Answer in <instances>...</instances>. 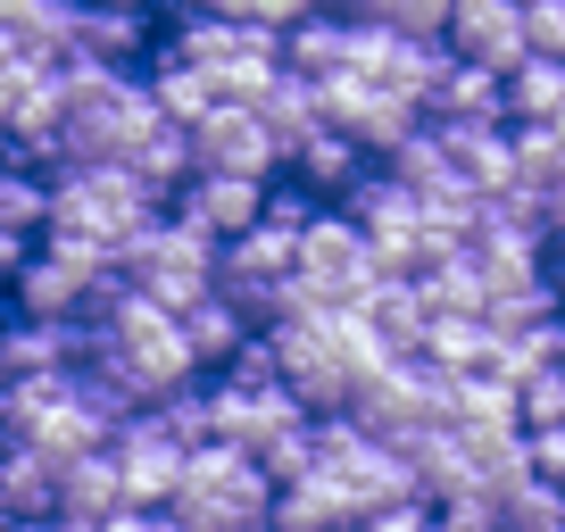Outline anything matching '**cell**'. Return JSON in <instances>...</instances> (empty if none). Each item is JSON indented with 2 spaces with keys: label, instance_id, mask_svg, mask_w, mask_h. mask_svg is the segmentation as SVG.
<instances>
[{
  "label": "cell",
  "instance_id": "6da1fadb",
  "mask_svg": "<svg viewBox=\"0 0 565 532\" xmlns=\"http://www.w3.org/2000/svg\"><path fill=\"white\" fill-rule=\"evenodd\" d=\"M150 216H167V192H159V183H141L125 159H75V167L51 175V233L125 249Z\"/></svg>",
  "mask_w": 565,
  "mask_h": 532
},
{
  "label": "cell",
  "instance_id": "7a4b0ae2",
  "mask_svg": "<svg viewBox=\"0 0 565 532\" xmlns=\"http://www.w3.org/2000/svg\"><path fill=\"white\" fill-rule=\"evenodd\" d=\"M167 51L192 58V67L216 84V100H258V92L275 84V67H282V25L233 18V9H192Z\"/></svg>",
  "mask_w": 565,
  "mask_h": 532
},
{
  "label": "cell",
  "instance_id": "3957f363",
  "mask_svg": "<svg viewBox=\"0 0 565 532\" xmlns=\"http://www.w3.org/2000/svg\"><path fill=\"white\" fill-rule=\"evenodd\" d=\"M175 524L183 532H233V524H258L275 508V475L249 458L242 441H200L183 458V482H175Z\"/></svg>",
  "mask_w": 565,
  "mask_h": 532
},
{
  "label": "cell",
  "instance_id": "277c9868",
  "mask_svg": "<svg viewBox=\"0 0 565 532\" xmlns=\"http://www.w3.org/2000/svg\"><path fill=\"white\" fill-rule=\"evenodd\" d=\"M300 308H366L374 284H383V258H374L366 225L350 209H317L300 233Z\"/></svg>",
  "mask_w": 565,
  "mask_h": 532
},
{
  "label": "cell",
  "instance_id": "5b68a950",
  "mask_svg": "<svg viewBox=\"0 0 565 532\" xmlns=\"http://www.w3.org/2000/svg\"><path fill=\"white\" fill-rule=\"evenodd\" d=\"M117 266H125V284H134L141 300H159V308H192L200 291H216V242L192 233L175 209L150 216V225L117 249Z\"/></svg>",
  "mask_w": 565,
  "mask_h": 532
},
{
  "label": "cell",
  "instance_id": "8992f818",
  "mask_svg": "<svg viewBox=\"0 0 565 532\" xmlns=\"http://www.w3.org/2000/svg\"><path fill=\"white\" fill-rule=\"evenodd\" d=\"M291 275H300V233L266 225V216L216 249V291H225L249 324H275L282 308H300V284H291Z\"/></svg>",
  "mask_w": 565,
  "mask_h": 532
},
{
  "label": "cell",
  "instance_id": "52a82bcc",
  "mask_svg": "<svg viewBox=\"0 0 565 532\" xmlns=\"http://www.w3.org/2000/svg\"><path fill=\"white\" fill-rule=\"evenodd\" d=\"M308 475L333 482V499H341L350 515H374V508H391V499L416 491V482H407V466H399V449L374 441L358 416H317V466H308Z\"/></svg>",
  "mask_w": 565,
  "mask_h": 532
},
{
  "label": "cell",
  "instance_id": "ba28073f",
  "mask_svg": "<svg viewBox=\"0 0 565 532\" xmlns=\"http://www.w3.org/2000/svg\"><path fill=\"white\" fill-rule=\"evenodd\" d=\"M317 100H324V125H341L358 150H374L383 159L391 142H407L424 125V108L416 100H399V92H383V84H366L358 67H333V75H317Z\"/></svg>",
  "mask_w": 565,
  "mask_h": 532
},
{
  "label": "cell",
  "instance_id": "9c48e42d",
  "mask_svg": "<svg viewBox=\"0 0 565 532\" xmlns=\"http://www.w3.org/2000/svg\"><path fill=\"white\" fill-rule=\"evenodd\" d=\"M108 458H117V482H125V499H134V508H167L192 449H183L175 433L159 425V416L141 408V416H125V425L108 433Z\"/></svg>",
  "mask_w": 565,
  "mask_h": 532
},
{
  "label": "cell",
  "instance_id": "30bf717a",
  "mask_svg": "<svg viewBox=\"0 0 565 532\" xmlns=\"http://www.w3.org/2000/svg\"><path fill=\"white\" fill-rule=\"evenodd\" d=\"M192 167H216V175H258V183H275L282 150H275V134H266V117H258L249 100H216L209 117L192 125Z\"/></svg>",
  "mask_w": 565,
  "mask_h": 532
},
{
  "label": "cell",
  "instance_id": "8fae6325",
  "mask_svg": "<svg viewBox=\"0 0 565 532\" xmlns=\"http://www.w3.org/2000/svg\"><path fill=\"white\" fill-rule=\"evenodd\" d=\"M167 209L225 249L233 233H249V225L266 216V183H258V175H216V167H192V175L175 183V200H167Z\"/></svg>",
  "mask_w": 565,
  "mask_h": 532
},
{
  "label": "cell",
  "instance_id": "7c38bea8",
  "mask_svg": "<svg viewBox=\"0 0 565 532\" xmlns=\"http://www.w3.org/2000/svg\"><path fill=\"white\" fill-rule=\"evenodd\" d=\"M441 42H449L458 58H475V67H499V75H508L515 58L532 51V42H524V0H449Z\"/></svg>",
  "mask_w": 565,
  "mask_h": 532
},
{
  "label": "cell",
  "instance_id": "4fadbf2b",
  "mask_svg": "<svg viewBox=\"0 0 565 532\" xmlns=\"http://www.w3.org/2000/svg\"><path fill=\"white\" fill-rule=\"evenodd\" d=\"M433 134H441L449 167H458L482 200H499L515 183V134L508 125H491V117H433Z\"/></svg>",
  "mask_w": 565,
  "mask_h": 532
},
{
  "label": "cell",
  "instance_id": "5bb4252c",
  "mask_svg": "<svg viewBox=\"0 0 565 532\" xmlns=\"http://www.w3.org/2000/svg\"><path fill=\"white\" fill-rule=\"evenodd\" d=\"M18 515H58V458L9 433L0 441V524H18Z\"/></svg>",
  "mask_w": 565,
  "mask_h": 532
},
{
  "label": "cell",
  "instance_id": "9a60e30c",
  "mask_svg": "<svg viewBox=\"0 0 565 532\" xmlns=\"http://www.w3.org/2000/svg\"><path fill=\"white\" fill-rule=\"evenodd\" d=\"M366 167H374V150H358L350 134H341V125H317V134H308V142L291 150V159H282V175H291V183H308L317 200H350V183L366 175Z\"/></svg>",
  "mask_w": 565,
  "mask_h": 532
},
{
  "label": "cell",
  "instance_id": "2e32d148",
  "mask_svg": "<svg viewBox=\"0 0 565 532\" xmlns=\"http://www.w3.org/2000/svg\"><path fill=\"white\" fill-rule=\"evenodd\" d=\"M350 42H358V18L333 9V0H317V9H300V18L282 25V67L333 75V67H350Z\"/></svg>",
  "mask_w": 565,
  "mask_h": 532
},
{
  "label": "cell",
  "instance_id": "e0dca14e",
  "mask_svg": "<svg viewBox=\"0 0 565 532\" xmlns=\"http://www.w3.org/2000/svg\"><path fill=\"white\" fill-rule=\"evenodd\" d=\"M117 159L134 167L141 183H159V192L175 200V183L192 175V125H175L167 108H150V117H141L134 134H125V150H117Z\"/></svg>",
  "mask_w": 565,
  "mask_h": 532
},
{
  "label": "cell",
  "instance_id": "ac0fdd59",
  "mask_svg": "<svg viewBox=\"0 0 565 532\" xmlns=\"http://www.w3.org/2000/svg\"><path fill=\"white\" fill-rule=\"evenodd\" d=\"M108 508H125V482H117V458L100 449H75V458H58V515H67L75 532H92Z\"/></svg>",
  "mask_w": 565,
  "mask_h": 532
},
{
  "label": "cell",
  "instance_id": "d6986e66",
  "mask_svg": "<svg viewBox=\"0 0 565 532\" xmlns=\"http://www.w3.org/2000/svg\"><path fill=\"white\" fill-rule=\"evenodd\" d=\"M366 324L383 333L391 358H424V324H433V291H424V275H383L366 300Z\"/></svg>",
  "mask_w": 565,
  "mask_h": 532
},
{
  "label": "cell",
  "instance_id": "ffe728a7",
  "mask_svg": "<svg viewBox=\"0 0 565 532\" xmlns=\"http://www.w3.org/2000/svg\"><path fill=\"white\" fill-rule=\"evenodd\" d=\"M84 358V324H58V317H18L0 324V366L9 374H58Z\"/></svg>",
  "mask_w": 565,
  "mask_h": 532
},
{
  "label": "cell",
  "instance_id": "44dd1931",
  "mask_svg": "<svg viewBox=\"0 0 565 532\" xmlns=\"http://www.w3.org/2000/svg\"><path fill=\"white\" fill-rule=\"evenodd\" d=\"M266 117V134H275V150L282 159H291V150L308 142V134H317L324 125V100H317V75H300V67H275V84L258 92V100H249Z\"/></svg>",
  "mask_w": 565,
  "mask_h": 532
},
{
  "label": "cell",
  "instance_id": "7402d4cb",
  "mask_svg": "<svg viewBox=\"0 0 565 532\" xmlns=\"http://www.w3.org/2000/svg\"><path fill=\"white\" fill-rule=\"evenodd\" d=\"M491 350H499L491 317H475V308H433V324H424V366L475 374V366H491Z\"/></svg>",
  "mask_w": 565,
  "mask_h": 532
},
{
  "label": "cell",
  "instance_id": "603a6c76",
  "mask_svg": "<svg viewBox=\"0 0 565 532\" xmlns=\"http://www.w3.org/2000/svg\"><path fill=\"white\" fill-rule=\"evenodd\" d=\"M424 117H491V125H508V75L449 51V67H441V84H433V100H424Z\"/></svg>",
  "mask_w": 565,
  "mask_h": 532
},
{
  "label": "cell",
  "instance_id": "cb8c5ba5",
  "mask_svg": "<svg viewBox=\"0 0 565 532\" xmlns=\"http://www.w3.org/2000/svg\"><path fill=\"white\" fill-rule=\"evenodd\" d=\"M175 317H183V341H192L200 374H216V366H225V358L242 350L249 333H258V324H249L242 308L225 300V291H200V300H192V308H175Z\"/></svg>",
  "mask_w": 565,
  "mask_h": 532
},
{
  "label": "cell",
  "instance_id": "d4e9b609",
  "mask_svg": "<svg viewBox=\"0 0 565 532\" xmlns=\"http://www.w3.org/2000/svg\"><path fill=\"white\" fill-rule=\"evenodd\" d=\"M266 524H275V532H341V524H358V515L333 499V482H324V475H291V482H275Z\"/></svg>",
  "mask_w": 565,
  "mask_h": 532
},
{
  "label": "cell",
  "instance_id": "484cf974",
  "mask_svg": "<svg viewBox=\"0 0 565 532\" xmlns=\"http://www.w3.org/2000/svg\"><path fill=\"white\" fill-rule=\"evenodd\" d=\"M557 108H565V58L524 51L508 67V125H548Z\"/></svg>",
  "mask_w": 565,
  "mask_h": 532
},
{
  "label": "cell",
  "instance_id": "4316f807",
  "mask_svg": "<svg viewBox=\"0 0 565 532\" xmlns=\"http://www.w3.org/2000/svg\"><path fill=\"white\" fill-rule=\"evenodd\" d=\"M0 233H25V242L51 233V175L42 167L0 159Z\"/></svg>",
  "mask_w": 565,
  "mask_h": 532
},
{
  "label": "cell",
  "instance_id": "83f0119b",
  "mask_svg": "<svg viewBox=\"0 0 565 532\" xmlns=\"http://www.w3.org/2000/svg\"><path fill=\"white\" fill-rule=\"evenodd\" d=\"M150 100H159V108H167L175 125H200V117L216 108V84H209V75L192 67V58L159 51V58H150Z\"/></svg>",
  "mask_w": 565,
  "mask_h": 532
},
{
  "label": "cell",
  "instance_id": "f1b7e54d",
  "mask_svg": "<svg viewBox=\"0 0 565 532\" xmlns=\"http://www.w3.org/2000/svg\"><path fill=\"white\" fill-rule=\"evenodd\" d=\"M150 416H159V425L175 433L183 449L216 441V383H175L167 400H150Z\"/></svg>",
  "mask_w": 565,
  "mask_h": 532
},
{
  "label": "cell",
  "instance_id": "f546056e",
  "mask_svg": "<svg viewBox=\"0 0 565 532\" xmlns=\"http://www.w3.org/2000/svg\"><path fill=\"white\" fill-rule=\"evenodd\" d=\"M515 416H524V433L532 425H565V358L557 366H532L524 383H515Z\"/></svg>",
  "mask_w": 565,
  "mask_h": 532
},
{
  "label": "cell",
  "instance_id": "4dcf8cb0",
  "mask_svg": "<svg viewBox=\"0 0 565 532\" xmlns=\"http://www.w3.org/2000/svg\"><path fill=\"white\" fill-rule=\"evenodd\" d=\"M216 383H242V391H266V383H282V358H275V341H266V324L242 341V350L216 366Z\"/></svg>",
  "mask_w": 565,
  "mask_h": 532
},
{
  "label": "cell",
  "instance_id": "1f68e13d",
  "mask_svg": "<svg viewBox=\"0 0 565 532\" xmlns=\"http://www.w3.org/2000/svg\"><path fill=\"white\" fill-rule=\"evenodd\" d=\"M358 532H449V524H441V508H433L424 491H407V499H391V508L358 515Z\"/></svg>",
  "mask_w": 565,
  "mask_h": 532
},
{
  "label": "cell",
  "instance_id": "d6a6232c",
  "mask_svg": "<svg viewBox=\"0 0 565 532\" xmlns=\"http://www.w3.org/2000/svg\"><path fill=\"white\" fill-rule=\"evenodd\" d=\"M524 42L548 58H565V0H524Z\"/></svg>",
  "mask_w": 565,
  "mask_h": 532
},
{
  "label": "cell",
  "instance_id": "836d02e7",
  "mask_svg": "<svg viewBox=\"0 0 565 532\" xmlns=\"http://www.w3.org/2000/svg\"><path fill=\"white\" fill-rule=\"evenodd\" d=\"M524 458H532V475L565 482V425H532L524 433Z\"/></svg>",
  "mask_w": 565,
  "mask_h": 532
},
{
  "label": "cell",
  "instance_id": "e575fe53",
  "mask_svg": "<svg viewBox=\"0 0 565 532\" xmlns=\"http://www.w3.org/2000/svg\"><path fill=\"white\" fill-rule=\"evenodd\" d=\"M532 225H541V233H565V167L532 192Z\"/></svg>",
  "mask_w": 565,
  "mask_h": 532
},
{
  "label": "cell",
  "instance_id": "d590c367",
  "mask_svg": "<svg viewBox=\"0 0 565 532\" xmlns=\"http://www.w3.org/2000/svg\"><path fill=\"white\" fill-rule=\"evenodd\" d=\"M233 18H258V25H291L300 9H317V0H225Z\"/></svg>",
  "mask_w": 565,
  "mask_h": 532
},
{
  "label": "cell",
  "instance_id": "8d00e7d4",
  "mask_svg": "<svg viewBox=\"0 0 565 532\" xmlns=\"http://www.w3.org/2000/svg\"><path fill=\"white\" fill-rule=\"evenodd\" d=\"M25 233H0V300H9V284H18V266H25Z\"/></svg>",
  "mask_w": 565,
  "mask_h": 532
},
{
  "label": "cell",
  "instance_id": "74e56055",
  "mask_svg": "<svg viewBox=\"0 0 565 532\" xmlns=\"http://www.w3.org/2000/svg\"><path fill=\"white\" fill-rule=\"evenodd\" d=\"M0 532H75L67 515H18V524H0Z\"/></svg>",
  "mask_w": 565,
  "mask_h": 532
},
{
  "label": "cell",
  "instance_id": "f35d334b",
  "mask_svg": "<svg viewBox=\"0 0 565 532\" xmlns=\"http://www.w3.org/2000/svg\"><path fill=\"white\" fill-rule=\"evenodd\" d=\"M548 275L565 284V233H548Z\"/></svg>",
  "mask_w": 565,
  "mask_h": 532
},
{
  "label": "cell",
  "instance_id": "ab89813d",
  "mask_svg": "<svg viewBox=\"0 0 565 532\" xmlns=\"http://www.w3.org/2000/svg\"><path fill=\"white\" fill-rule=\"evenodd\" d=\"M167 9H183V18H192V9H225V0H167Z\"/></svg>",
  "mask_w": 565,
  "mask_h": 532
},
{
  "label": "cell",
  "instance_id": "60d3db41",
  "mask_svg": "<svg viewBox=\"0 0 565 532\" xmlns=\"http://www.w3.org/2000/svg\"><path fill=\"white\" fill-rule=\"evenodd\" d=\"M100 9H159V0H100Z\"/></svg>",
  "mask_w": 565,
  "mask_h": 532
},
{
  "label": "cell",
  "instance_id": "b9f144b4",
  "mask_svg": "<svg viewBox=\"0 0 565 532\" xmlns=\"http://www.w3.org/2000/svg\"><path fill=\"white\" fill-rule=\"evenodd\" d=\"M548 125H557V142H565V108H557V117H548Z\"/></svg>",
  "mask_w": 565,
  "mask_h": 532
},
{
  "label": "cell",
  "instance_id": "7bdbcfd3",
  "mask_svg": "<svg viewBox=\"0 0 565 532\" xmlns=\"http://www.w3.org/2000/svg\"><path fill=\"white\" fill-rule=\"evenodd\" d=\"M0 159H9V142H0Z\"/></svg>",
  "mask_w": 565,
  "mask_h": 532
},
{
  "label": "cell",
  "instance_id": "ee69618b",
  "mask_svg": "<svg viewBox=\"0 0 565 532\" xmlns=\"http://www.w3.org/2000/svg\"><path fill=\"white\" fill-rule=\"evenodd\" d=\"M0 383H9V366H0Z\"/></svg>",
  "mask_w": 565,
  "mask_h": 532
},
{
  "label": "cell",
  "instance_id": "f6af8a7d",
  "mask_svg": "<svg viewBox=\"0 0 565 532\" xmlns=\"http://www.w3.org/2000/svg\"><path fill=\"white\" fill-rule=\"evenodd\" d=\"M341 532H358V524H341Z\"/></svg>",
  "mask_w": 565,
  "mask_h": 532
}]
</instances>
